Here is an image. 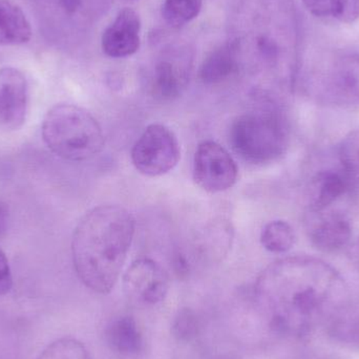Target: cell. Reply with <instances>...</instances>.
Here are the masks:
<instances>
[{"instance_id": "cell-1", "label": "cell", "mask_w": 359, "mask_h": 359, "mask_svg": "<svg viewBox=\"0 0 359 359\" xmlns=\"http://www.w3.org/2000/svg\"><path fill=\"white\" fill-rule=\"evenodd\" d=\"M255 301L270 328L304 339L325 327L350 297L335 268L311 257H289L270 264L255 287Z\"/></svg>"}, {"instance_id": "cell-2", "label": "cell", "mask_w": 359, "mask_h": 359, "mask_svg": "<svg viewBox=\"0 0 359 359\" xmlns=\"http://www.w3.org/2000/svg\"><path fill=\"white\" fill-rule=\"evenodd\" d=\"M134 217L119 205H101L80 219L72 240L74 268L94 292L107 294L119 280L134 240Z\"/></svg>"}, {"instance_id": "cell-3", "label": "cell", "mask_w": 359, "mask_h": 359, "mask_svg": "<svg viewBox=\"0 0 359 359\" xmlns=\"http://www.w3.org/2000/svg\"><path fill=\"white\" fill-rule=\"evenodd\" d=\"M42 138L55 155L67 161L92 159L105 145L96 118L74 104L55 105L48 111L42 123Z\"/></svg>"}, {"instance_id": "cell-4", "label": "cell", "mask_w": 359, "mask_h": 359, "mask_svg": "<svg viewBox=\"0 0 359 359\" xmlns=\"http://www.w3.org/2000/svg\"><path fill=\"white\" fill-rule=\"evenodd\" d=\"M288 142L286 118L273 103L238 116L230 126L232 149L245 161L255 165L282 157Z\"/></svg>"}, {"instance_id": "cell-5", "label": "cell", "mask_w": 359, "mask_h": 359, "mask_svg": "<svg viewBox=\"0 0 359 359\" xmlns=\"http://www.w3.org/2000/svg\"><path fill=\"white\" fill-rule=\"evenodd\" d=\"M132 162L143 176H163L172 172L181 159V149L175 133L163 124L147 126L132 149Z\"/></svg>"}, {"instance_id": "cell-6", "label": "cell", "mask_w": 359, "mask_h": 359, "mask_svg": "<svg viewBox=\"0 0 359 359\" xmlns=\"http://www.w3.org/2000/svg\"><path fill=\"white\" fill-rule=\"evenodd\" d=\"M313 90L314 97L327 104H358V55H343L331 61L314 80Z\"/></svg>"}, {"instance_id": "cell-7", "label": "cell", "mask_w": 359, "mask_h": 359, "mask_svg": "<svg viewBox=\"0 0 359 359\" xmlns=\"http://www.w3.org/2000/svg\"><path fill=\"white\" fill-rule=\"evenodd\" d=\"M238 168L229 151L212 140L201 142L194 158V180L210 194L223 192L236 185Z\"/></svg>"}, {"instance_id": "cell-8", "label": "cell", "mask_w": 359, "mask_h": 359, "mask_svg": "<svg viewBox=\"0 0 359 359\" xmlns=\"http://www.w3.org/2000/svg\"><path fill=\"white\" fill-rule=\"evenodd\" d=\"M126 294L139 305L155 306L165 299L170 276L158 262L149 257L136 259L123 276Z\"/></svg>"}, {"instance_id": "cell-9", "label": "cell", "mask_w": 359, "mask_h": 359, "mask_svg": "<svg viewBox=\"0 0 359 359\" xmlns=\"http://www.w3.org/2000/svg\"><path fill=\"white\" fill-rule=\"evenodd\" d=\"M306 226L310 242L324 253L339 252L351 241V223L337 211H309Z\"/></svg>"}, {"instance_id": "cell-10", "label": "cell", "mask_w": 359, "mask_h": 359, "mask_svg": "<svg viewBox=\"0 0 359 359\" xmlns=\"http://www.w3.org/2000/svg\"><path fill=\"white\" fill-rule=\"evenodd\" d=\"M29 86L19 69H0V130L20 128L27 118Z\"/></svg>"}, {"instance_id": "cell-11", "label": "cell", "mask_w": 359, "mask_h": 359, "mask_svg": "<svg viewBox=\"0 0 359 359\" xmlns=\"http://www.w3.org/2000/svg\"><path fill=\"white\" fill-rule=\"evenodd\" d=\"M141 46V19L136 11L123 8L103 32L101 46L111 58H126L138 52Z\"/></svg>"}, {"instance_id": "cell-12", "label": "cell", "mask_w": 359, "mask_h": 359, "mask_svg": "<svg viewBox=\"0 0 359 359\" xmlns=\"http://www.w3.org/2000/svg\"><path fill=\"white\" fill-rule=\"evenodd\" d=\"M31 38V23L22 8L11 0H0V46H21Z\"/></svg>"}, {"instance_id": "cell-13", "label": "cell", "mask_w": 359, "mask_h": 359, "mask_svg": "<svg viewBox=\"0 0 359 359\" xmlns=\"http://www.w3.org/2000/svg\"><path fill=\"white\" fill-rule=\"evenodd\" d=\"M326 330L337 343L359 349V299L350 295L329 320Z\"/></svg>"}, {"instance_id": "cell-14", "label": "cell", "mask_w": 359, "mask_h": 359, "mask_svg": "<svg viewBox=\"0 0 359 359\" xmlns=\"http://www.w3.org/2000/svg\"><path fill=\"white\" fill-rule=\"evenodd\" d=\"M350 183L345 176L327 170L316 174L311 180L308 192L309 211L326 210L345 194Z\"/></svg>"}, {"instance_id": "cell-15", "label": "cell", "mask_w": 359, "mask_h": 359, "mask_svg": "<svg viewBox=\"0 0 359 359\" xmlns=\"http://www.w3.org/2000/svg\"><path fill=\"white\" fill-rule=\"evenodd\" d=\"M105 341L113 351L126 356L136 355L143 346L136 320L128 316L115 318L107 325Z\"/></svg>"}, {"instance_id": "cell-16", "label": "cell", "mask_w": 359, "mask_h": 359, "mask_svg": "<svg viewBox=\"0 0 359 359\" xmlns=\"http://www.w3.org/2000/svg\"><path fill=\"white\" fill-rule=\"evenodd\" d=\"M236 71L233 46H223L211 52L203 61L200 78L204 83L217 84L228 79Z\"/></svg>"}, {"instance_id": "cell-17", "label": "cell", "mask_w": 359, "mask_h": 359, "mask_svg": "<svg viewBox=\"0 0 359 359\" xmlns=\"http://www.w3.org/2000/svg\"><path fill=\"white\" fill-rule=\"evenodd\" d=\"M303 4L306 10L318 18L347 25L359 18V0H303Z\"/></svg>"}, {"instance_id": "cell-18", "label": "cell", "mask_w": 359, "mask_h": 359, "mask_svg": "<svg viewBox=\"0 0 359 359\" xmlns=\"http://www.w3.org/2000/svg\"><path fill=\"white\" fill-rule=\"evenodd\" d=\"M183 72L170 61H162L156 67L153 78V94L163 101L178 98L185 86Z\"/></svg>"}, {"instance_id": "cell-19", "label": "cell", "mask_w": 359, "mask_h": 359, "mask_svg": "<svg viewBox=\"0 0 359 359\" xmlns=\"http://www.w3.org/2000/svg\"><path fill=\"white\" fill-rule=\"evenodd\" d=\"M294 243V230L290 224L282 219L269 222L262 229L261 244L269 252H287Z\"/></svg>"}, {"instance_id": "cell-20", "label": "cell", "mask_w": 359, "mask_h": 359, "mask_svg": "<svg viewBox=\"0 0 359 359\" xmlns=\"http://www.w3.org/2000/svg\"><path fill=\"white\" fill-rule=\"evenodd\" d=\"M202 6L203 0H164L162 16L170 27H180L196 18Z\"/></svg>"}, {"instance_id": "cell-21", "label": "cell", "mask_w": 359, "mask_h": 359, "mask_svg": "<svg viewBox=\"0 0 359 359\" xmlns=\"http://www.w3.org/2000/svg\"><path fill=\"white\" fill-rule=\"evenodd\" d=\"M345 177L349 183L352 180L359 179V130L350 132L341 140L339 149Z\"/></svg>"}, {"instance_id": "cell-22", "label": "cell", "mask_w": 359, "mask_h": 359, "mask_svg": "<svg viewBox=\"0 0 359 359\" xmlns=\"http://www.w3.org/2000/svg\"><path fill=\"white\" fill-rule=\"evenodd\" d=\"M37 359H92L86 346L71 337L57 339L40 353Z\"/></svg>"}, {"instance_id": "cell-23", "label": "cell", "mask_w": 359, "mask_h": 359, "mask_svg": "<svg viewBox=\"0 0 359 359\" xmlns=\"http://www.w3.org/2000/svg\"><path fill=\"white\" fill-rule=\"evenodd\" d=\"M198 329L196 316L188 310L180 312L174 322V333L183 341H188L194 337Z\"/></svg>"}, {"instance_id": "cell-24", "label": "cell", "mask_w": 359, "mask_h": 359, "mask_svg": "<svg viewBox=\"0 0 359 359\" xmlns=\"http://www.w3.org/2000/svg\"><path fill=\"white\" fill-rule=\"evenodd\" d=\"M13 287V276L8 259L0 249V297L8 294Z\"/></svg>"}, {"instance_id": "cell-25", "label": "cell", "mask_w": 359, "mask_h": 359, "mask_svg": "<svg viewBox=\"0 0 359 359\" xmlns=\"http://www.w3.org/2000/svg\"><path fill=\"white\" fill-rule=\"evenodd\" d=\"M8 219H10V212H8V205L0 201V238H4L8 231Z\"/></svg>"}, {"instance_id": "cell-26", "label": "cell", "mask_w": 359, "mask_h": 359, "mask_svg": "<svg viewBox=\"0 0 359 359\" xmlns=\"http://www.w3.org/2000/svg\"><path fill=\"white\" fill-rule=\"evenodd\" d=\"M349 259L352 265L359 272V236L358 240L351 245L349 249Z\"/></svg>"}, {"instance_id": "cell-27", "label": "cell", "mask_w": 359, "mask_h": 359, "mask_svg": "<svg viewBox=\"0 0 359 359\" xmlns=\"http://www.w3.org/2000/svg\"><path fill=\"white\" fill-rule=\"evenodd\" d=\"M60 4L67 13H74L79 8L81 0H60Z\"/></svg>"}, {"instance_id": "cell-28", "label": "cell", "mask_w": 359, "mask_h": 359, "mask_svg": "<svg viewBox=\"0 0 359 359\" xmlns=\"http://www.w3.org/2000/svg\"><path fill=\"white\" fill-rule=\"evenodd\" d=\"M316 359H334V358H316Z\"/></svg>"}]
</instances>
